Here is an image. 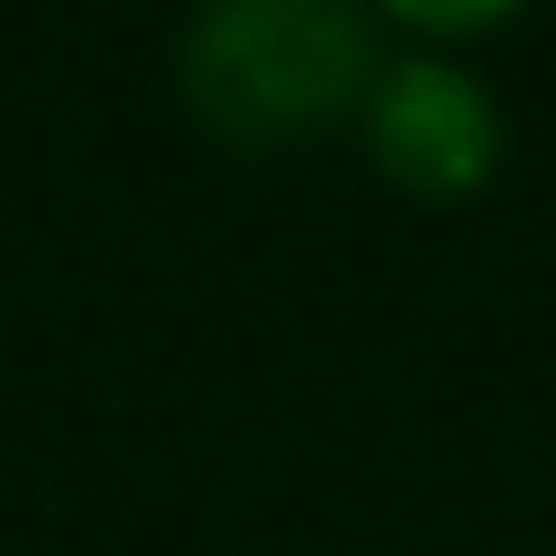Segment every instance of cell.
Instances as JSON below:
<instances>
[{
    "label": "cell",
    "instance_id": "6da1fadb",
    "mask_svg": "<svg viewBox=\"0 0 556 556\" xmlns=\"http://www.w3.org/2000/svg\"><path fill=\"white\" fill-rule=\"evenodd\" d=\"M374 78V17L356 0H200L182 26V96L235 148L304 139L356 113Z\"/></svg>",
    "mask_w": 556,
    "mask_h": 556
},
{
    "label": "cell",
    "instance_id": "7a4b0ae2",
    "mask_svg": "<svg viewBox=\"0 0 556 556\" xmlns=\"http://www.w3.org/2000/svg\"><path fill=\"white\" fill-rule=\"evenodd\" d=\"M365 148L374 165L417 191V200H469L495 156H504V113L495 96L460 70V61H434V52H408V61H382V78L365 87Z\"/></svg>",
    "mask_w": 556,
    "mask_h": 556
},
{
    "label": "cell",
    "instance_id": "3957f363",
    "mask_svg": "<svg viewBox=\"0 0 556 556\" xmlns=\"http://www.w3.org/2000/svg\"><path fill=\"white\" fill-rule=\"evenodd\" d=\"M400 26H417V35H486V26H504L521 0H382Z\"/></svg>",
    "mask_w": 556,
    "mask_h": 556
}]
</instances>
